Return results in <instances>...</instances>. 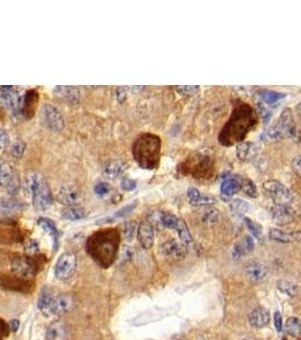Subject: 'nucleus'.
I'll list each match as a JSON object with an SVG mask.
<instances>
[{
    "mask_svg": "<svg viewBox=\"0 0 301 340\" xmlns=\"http://www.w3.org/2000/svg\"><path fill=\"white\" fill-rule=\"evenodd\" d=\"M257 124L255 111L249 104L240 102L234 107L226 124L219 134V143L223 146H232L245 141L247 134Z\"/></svg>",
    "mask_w": 301,
    "mask_h": 340,
    "instance_id": "obj_1",
    "label": "nucleus"
},
{
    "mask_svg": "<svg viewBox=\"0 0 301 340\" xmlns=\"http://www.w3.org/2000/svg\"><path fill=\"white\" fill-rule=\"evenodd\" d=\"M120 243V234L117 229L98 230L87 238L86 251L100 267L107 269L115 262Z\"/></svg>",
    "mask_w": 301,
    "mask_h": 340,
    "instance_id": "obj_2",
    "label": "nucleus"
},
{
    "mask_svg": "<svg viewBox=\"0 0 301 340\" xmlns=\"http://www.w3.org/2000/svg\"><path fill=\"white\" fill-rule=\"evenodd\" d=\"M133 156L142 169H156L161 159V138L155 134H141L133 144Z\"/></svg>",
    "mask_w": 301,
    "mask_h": 340,
    "instance_id": "obj_3",
    "label": "nucleus"
},
{
    "mask_svg": "<svg viewBox=\"0 0 301 340\" xmlns=\"http://www.w3.org/2000/svg\"><path fill=\"white\" fill-rule=\"evenodd\" d=\"M24 193L31 196L34 208L39 211H46L52 206L54 196L46 180L38 174H30L24 181Z\"/></svg>",
    "mask_w": 301,
    "mask_h": 340,
    "instance_id": "obj_4",
    "label": "nucleus"
},
{
    "mask_svg": "<svg viewBox=\"0 0 301 340\" xmlns=\"http://www.w3.org/2000/svg\"><path fill=\"white\" fill-rule=\"evenodd\" d=\"M296 127L291 109L285 108L280 117L263 134V137L270 141H278L283 138H293L296 135Z\"/></svg>",
    "mask_w": 301,
    "mask_h": 340,
    "instance_id": "obj_5",
    "label": "nucleus"
},
{
    "mask_svg": "<svg viewBox=\"0 0 301 340\" xmlns=\"http://www.w3.org/2000/svg\"><path fill=\"white\" fill-rule=\"evenodd\" d=\"M263 190L268 198L277 206H290L293 201V193L285 185L275 180H269L263 183Z\"/></svg>",
    "mask_w": 301,
    "mask_h": 340,
    "instance_id": "obj_6",
    "label": "nucleus"
},
{
    "mask_svg": "<svg viewBox=\"0 0 301 340\" xmlns=\"http://www.w3.org/2000/svg\"><path fill=\"white\" fill-rule=\"evenodd\" d=\"M23 100L20 90L14 86H3L0 88V101L8 110L13 112V115L20 116L23 113Z\"/></svg>",
    "mask_w": 301,
    "mask_h": 340,
    "instance_id": "obj_7",
    "label": "nucleus"
},
{
    "mask_svg": "<svg viewBox=\"0 0 301 340\" xmlns=\"http://www.w3.org/2000/svg\"><path fill=\"white\" fill-rule=\"evenodd\" d=\"M41 123L52 132H60L65 126V120L58 109L49 103H45L40 111Z\"/></svg>",
    "mask_w": 301,
    "mask_h": 340,
    "instance_id": "obj_8",
    "label": "nucleus"
},
{
    "mask_svg": "<svg viewBox=\"0 0 301 340\" xmlns=\"http://www.w3.org/2000/svg\"><path fill=\"white\" fill-rule=\"evenodd\" d=\"M77 259L74 253H64L59 256L55 265V274L59 280H67L76 270Z\"/></svg>",
    "mask_w": 301,
    "mask_h": 340,
    "instance_id": "obj_9",
    "label": "nucleus"
},
{
    "mask_svg": "<svg viewBox=\"0 0 301 340\" xmlns=\"http://www.w3.org/2000/svg\"><path fill=\"white\" fill-rule=\"evenodd\" d=\"M12 271L19 279H31L37 273V265L28 256H16L12 261Z\"/></svg>",
    "mask_w": 301,
    "mask_h": 340,
    "instance_id": "obj_10",
    "label": "nucleus"
},
{
    "mask_svg": "<svg viewBox=\"0 0 301 340\" xmlns=\"http://www.w3.org/2000/svg\"><path fill=\"white\" fill-rule=\"evenodd\" d=\"M0 186L5 187L11 194L16 193L20 189V180L16 176L13 165L7 161L0 160Z\"/></svg>",
    "mask_w": 301,
    "mask_h": 340,
    "instance_id": "obj_11",
    "label": "nucleus"
},
{
    "mask_svg": "<svg viewBox=\"0 0 301 340\" xmlns=\"http://www.w3.org/2000/svg\"><path fill=\"white\" fill-rule=\"evenodd\" d=\"M57 199H58L60 203L65 204V206L75 207L81 203L83 195L82 192L76 189L75 186L65 185L59 189L58 194H57Z\"/></svg>",
    "mask_w": 301,
    "mask_h": 340,
    "instance_id": "obj_12",
    "label": "nucleus"
},
{
    "mask_svg": "<svg viewBox=\"0 0 301 340\" xmlns=\"http://www.w3.org/2000/svg\"><path fill=\"white\" fill-rule=\"evenodd\" d=\"M240 178L239 176L235 175H229L226 177H223L222 180L221 186H220V191H221V199L225 202H229L233 196L238 193V192L241 190V186H240Z\"/></svg>",
    "mask_w": 301,
    "mask_h": 340,
    "instance_id": "obj_13",
    "label": "nucleus"
},
{
    "mask_svg": "<svg viewBox=\"0 0 301 340\" xmlns=\"http://www.w3.org/2000/svg\"><path fill=\"white\" fill-rule=\"evenodd\" d=\"M270 218L275 224L280 226L289 225L295 218V211L290 206H275L270 208L269 210Z\"/></svg>",
    "mask_w": 301,
    "mask_h": 340,
    "instance_id": "obj_14",
    "label": "nucleus"
},
{
    "mask_svg": "<svg viewBox=\"0 0 301 340\" xmlns=\"http://www.w3.org/2000/svg\"><path fill=\"white\" fill-rule=\"evenodd\" d=\"M137 239L144 250H150L154 243V228L150 220H144L137 227Z\"/></svg>",
    "mask_w": 301,
    "mask_h": 340,
    "instance_id": "obj_15",
    "label": "nucleus"
},
{
    "mask_svg": "<svg viewBox=\"0 0 301 340\" xmlns=\"http://www.w3.org/2000/svg\"><path fill=\"white\" fill-rule=\"evenodd\" d=\"M235 153H237V156L240 161L250 162V161H254L258 156L259 147L254 142L243 141L237 145Z\"/></svg>",
    "mask_w": 301,
    "mask_h": 340,
    "instance_id": "obj_16",
    "label": "nucleus"
},
{
    "mask_svg": "<svg viewBox=\"0 0 301 340\" xmlns=\"http://www.w3.org/2000/svg\"><path fill=\"white\" fill-rule=\"evenodd\" d=\"M268 237L270 241L290 244V243H301V230L293 233H286L284 230L278 228H272L268 232Z\"/></svg>",
    "mask_w": 301,
    "mask_h": 340,
    "instance_id": "obj_17",
    "label": "nucleus"
},
{
    "mask_svg": "<svg viewBox=\"0 0 301 340\" xmlns=\"http://www.w3.org/2000/svg\"><path fill=\"white\" fill-rule=\"evenodd\" d=\"M164 255L174 259H184L187 255V247L184 243H179L176 239H169L161 246Z\"/></svg>",
    "mask_w": 301,
    "mask_h": 340,
    "instance_id": "obj_18",
    "label": "nucleus"
},
{
    "mask_svg": "<svg viewBox=\"0 0 301 340\" xmlns=\"http://www.w3.org/2000/svg\"><path fill=\"white\" fill-rule=\"evenodd\" d=\"M246 276L252 283H259L267 276V268L258 261H252L246 268Z\"/></svg>",
    "mask_w": 301,
    "mask_h": 340,
    "instance_id": "obj_19",
    "label": "nucleus"
},
{
    "mask_svg": "<svg viewBox=\"0 0 301 340\" xmlns=\"http://www.w3.org/2000/svg\"><path fill=\"white\" fill-rule=\"evenodd\" d=\"M73 306V297L71 295L65 294L54 297L50 307V314H64L68 312Z\"/></svg>",
    "mask_w": 301,
    "mask_h": 340,
    "instance_id": "obj_20",
    "label": "nucleus"
},
{
    "mask_svg": "<svg viewBox=\"0 0 301 340\" xmlns=\"http://www.w3.org/2000/svg\"><path fill=\"white\" fill-rule=\"evenodd\" d=\"M249 323L252 328L261 329L268 324L270 320V315L268 309L264 307H256L250 312L249 316H248Z\"/></svg>",
    "mask_w": 301,
    "mask_h": 340,
    "instance_id": "obj_21",
    "label": "nucleus"
},
{
    "mask_svg": "<svg viewBox=\"0 0 301 340\" xmlns=\"http://www.w3.org/2000/svg\"><path fill=\"white\" fill-rule=\"evenodd\" d=\"M187 195H188L189 204L191 207H207L216 202L214 198L202 194L195 187H189L188 191H187Z\"/></svg>",
    "mask_w": 301,
    "mask_h": 340,
    "instance_id": "obj_22",
    "label": "nucleus"
},
{
    "mask_svg": "<svg viewBox=\"0 0 301 340\" xmlns=\"http://www.w3.org/2000/svg\"><path fill=\"white\" fill-rule=\"evenodd\" d=\"M39 102V93L37 90H30L26 92L23 100V115L26 119H31L36 113Z\"/></svg>",
    "mask_w": 301,
    "mask_h": 340,
    "instance_id": "obj_23",
    "label": "nucleus"
},
{
    "mask_svg": "<svg viewBox=\"0 0 301 340\" xmlns=\"http://www.w3.org/2000/svg\"><path fill=\"white\" fill-rule=\"evenodd\" d=\"M127 163L123 160H112L108 162L103 168V176L108 180H115V178L123 175L127 169Z\"/></svg>",
    "mask_w": 301,
    "mask_h": 340,
    "instance_id": "obj_24",
    "label": "nucleus"
},
{
    "mask_svg": "<svg viewBox=\"0 0 301 340\" xmlns=\"http://www.w3.org/2000/svg\"><path fill=\"white\" fill-rule=\"evenodd\" d=\"M255 248V242L252 237L248 236H243L239 239V241L235 243V245L233 247V256L234 258H240V256L243 255H249L254 252Z\"/></svg>",
    "mask_w": 301,
    "mask_h": 340,
    "instance_id": "obj_25",
    "label": "nucleus"
},
{
    "mask_svg": "<svg viewBox=\"0 0 301 340\" xmlns=\"http://www.w3.org/2000/svg\"><path fill=\"white\" fill-rule=\"evenodd\" d=\"M38 225L41 227V228L50 235L52 238V242H54V250L57 251V248L59 246V237H60V232L57 228V226L54 224V221H51L48 218H39L38 219Z\"/></svg>",
    "mask_w": 301,
    "mask_h": 340,
    "instance_id": "obj_26",
    "label": "nucleus"
},
{
    "mask_svg": "<svg viewBox=\"0 0 301 340\" xmlns=\"http://www.w3.org/2000/svg\"><path fill=\"white\" fill-rule=\"evenodd\" d=\"M54 92L57 97L69 103H76L80 100V92L76 88L72 86H57Z\"/></svg>",
    "mask_w": 301,
    "mask_h": 340,
    "instance_id": "obj_27",
    "label": "nucleus"
},
{
    "mask_svg": "<svg viewBox=\"0 0 301 340\" xmlns=\"http://www.w3.org/2000/svg\"><path fill=\"white\" fill-rule=\"evenodd\" d=\"M89 212H87L86 209L82 208V207H67L66 209H64L62 211V217L64 219L71 220V221H77V220H82L84 218L87 217Z\"/></svg>",
    "mask_w": 301,
    "mask_h": 340,
    "instance_id": "obj_28",
    "label": "nucleus"
},
{
    "mask_svg": "<svg viewBox=\"0 0 301 340\" xmlns=\"http://www.w3.org/2000/svg\"><path fill=\"white\" fill-rule=\"evenodd\" d=\"M258 95L260 98V101L268 104V106H273V104L277 103L280 100L285 98V93L276 92V91L270 90H260L258 92Z\"/></svg>",
    "mask_w": 301,
    "mask_h": 340,
    "instance_id": "obj_29",
    "label": "nucleus"
},
{
    "mask_svg": "<svg viewBox=\"0 0 301 340\" xmlns=\"http://www.w3.org/2000/svg\"><path fill=\"white\" fill-rule=\"evenodd\" d=\"M179 235V238H180L181 243H184L185 245L187 244H190L193 242V236H191V234L189 232V228L188 226H187L186 222L182 220V219H179L177 226L174 227V229Z\"/></svg>",
    "mask_w": 301,
    "mask_h": 340,
    "instance_id": "obj_30",
    "label": "nucleus"
},
{
    "mask_svg": "<svg viewBox=\"0 0 301 340\" xmlns=\"http://www.w3.org/2000/svg\"><path fill=\"white\" fill-rule=\"evenodd\" d=\"M137 203H138L137 201H134L132 203L127 204L126 207L121 208L120 210H118L117 212H115V215H112L111 217H109V218H106V219H102V220L98 221V224H106V222H111V221H115L117 219H120V218L126 217L127 215H129V213L132 212L135 208L137 207Z\"/></svg>",
    "mask_w": 301,
    "mask_h": 340,
    "instance_id": "obj_31",
    "label": "nucleus"
},
{
    "mask_svg": "<svg viewBox=\"0 0 301 340\" xmlns=\"http://www.w3.org/2000/svg\"><path fill=\"white\" fill-rule=\"evenodd\" d=\"M284 331L290 337H299L301 335V321L296 317H289L285 322Z\"/></svg>",
    "mask_w": 301,
    "mask_h": 340,
    "instance_id": "obj_32",
    "label": "nucleus"
},
{
    "mask_svg": "<svg viewBox=\"0 0 301 340\" xmlns=\"http://www.w3.org/2000/svg\"><path fill=\"white\" fill-rule=\"evenodd\" d=\"M249 203L243 201L241 199H234L230 203V210L234 213L235 216H245L249 211Z\"/></svg>",
    "mask_w": 301,
    "mask_h": 340,
    "instance_id": "obj_33",
    "label": "nucleus"
},
{
    "mask_svg": "<svg viewBox=\"0 0 301 340\" xmlns=\"http://www.w3.org/2000/svg\"><path fill=\"white\" fill-rule=\"evenodd\" d=\"M256 113L264 124H268V121L272 118L273 111L268 104L264 103L263 101H258L256 104Z\"/></svg>",
    "mask_w": 301,
    "mask_h": 340,
    "instance_id": "obj_34",
    "label": "nucleus"
},
{
    "mask_svg": "<svg viewBox=\"0 0 301 340\" xmlns=\"http://www.w3.org/2000/svg\"><path fill=\"white\" fill-rule=\"evenodd\" d=\"M240 186H241V190L243 191L247 196H249L251 199H255L258 196V190H257V186L254 182H252L250 178H241L240 180Z\"/></svg>",
    "mask_w": 301,
    "mask_h": 340,
    "instance_id": "obj_35",
    "label": "nucleus"
},
{
    "mask_svg": "<svg viewBox=\"0 0 301 340\" xmlns=\"http://www.w3.org/2000/svg\"><path fill=\"white\" fill-rule=\"evenodd\" d=\"M52 299H54V296H52L49 289H45L42 291L40 299H39V308H40L45 314H50Z\"/></svg>",
    "mask_w": 301,
    "mask_h": 340,
    "instance_id": "obj_36",
    "label": "nucleus"
},
{
    "mask_svg": "<svg viewBox=\"0 0 301 340\" xmlns=\"http://www.w3.org/2000/svg\"><path fill=\"white\" fill-rule=\"evenodd\" d=\"M200 219L204 225H214L219 220V211L214 208L208 207L203 211Z\"/></svg>",
    "mask_w": 301,
    "mask_h": 340,
    "instance_id": "obj_37",
    "label": "nucleus"
},
{
    "mask_svg": "<svg viewBox=\"0 0 301 340\" xmlns=\"http://www.w3.org/2000/svg\"><path fill=\"white\" fill-rule=\"evenodd\" d=\"M276 286H277V289L280 290L281 293L287 295L289 297H293V296L296 294V291H298V286H296L295 283L286 281V280H278Z\"/></svg>",
    "mask_w": 301,
    "mask_h": 340,
    "instance_id": "obj_38",
    "label": "nucleus"
},
{
    "mask_svg": "<svg viewBox=\"0 0 301 340\" xmlns=\"http://www.w3.org/2000/svg\"><path fill=\"white\" fill-rule=\"evenodd\" d=\"M65 333V328L64 324L60 323V322H56V323L51 324L49 326V329L47 331V340H56L58 338H62Z\"/></svg>",
    "mask_w": 301,
    "mask_h": 340,
    "instance_id": "obj_39",
    "label": "nucleus"
},
{
    "mask_svg": "<svg viewBox=\"0 0 301 340\" xmlns=\"http://www.w3.org/2000/svg\"><path fill=\"white\" fill-rule=\"evenodd\" d=\"M243 220L246 222V226L249 232L251 233V235L256 238H259L260 235H261V226L258 224L257 221H254L250 218L245 217L243 218Z\"/></svg>",
    "mask_w": 301,
    "mask_h": 340,
    "instance_id": "obj_40",
    "label": "nucleus"
},
{
    "mask_svg": "<svg viewBox=\"0 0 301 340\" xmlns=\"http://www.w3.org/2000/svg\"><path fill=\"white\" fill-rule=\"evenodd\" d=\"M135 232H137V225L134 221L125 222L123 226V234L128 242L132 241L135 236Z\"/></svg>",
    "mask_w": 301,
    "mask_h": 340,
    "instance_id": "obj_41",
    "label": "nucleus"
},
{
    "mask_svg": "<svg viewBox=\"0 0 301 340\" xmlns=\"http://www.w3.org/2000/svg\"><path fill=\"white\" fill-rule=\"evenodd\" d=\"M94 192L99 198H108L109 194L112 193V189L108 183H99V184L94 187Z\"/></svg>",
    "mask_w": 301,
    "mask_h": 340,
    "instance_id": "obj_42",
    "label": "nucleus"
},
{
    "mask_svg": "<svg viewBox=\"0 0 301 340\" xmlns=\"http://www.w3.org/2000/svg\"><path fill=\"white\" fill-rule=\"evenodd\" d=\"M25 143L23 141H16L14 144L11 146V153L13 156H15V158H20L22 156V154L24 153V150H25Z\"/></svg>",
    "mask_w": 301,
    "mask_h": 340,
    "instance_id": "obj_43",
    "label": "nucleus"
},
{
    "mask_svg": "<svg viewBox=\"0 0 301 340\" xmlns=\"http://www.w3.org/2000/svg\"><path fill=\"white\" fill-rule=\"evenodd\" d=\"M176 91L181 95H186V97H189V95H193L198 91V86H177Z\"/></svg>",
    "mask_w": 301,
    "mask_h": 340,
    "instance_id": "obj_44",
    "label": "nucleus"
},
{
    "mask_svg": "<svg viewBox=\"0 0 301 340\" xmlns=\"http://www.w3.org/2000/svg\"><path fill=\"white\" fill-rule=\"evenodd\" d=\"M136 186H137V183L134 180H132V178L124 177L123 181H121V189L126 192L134 191L135 189H136Z\"/></svg>",
    "mask_w": 301,
    "mask_h": 340,
    "instance_id": "obj_45",
    "label": "nucleus"
},
{
    "mask_svg": "<svg viewBox=\"0 0 301 340\" xmlns=\"http://www.w3.org/2000/svg\"><path fill=\"white\" fill-rule=\"evenodd\" d=\"M291 168L292 172H293L296 176L301 178V154L295 155L294 158L292 159Z\"/></svg>",
    "mask_w": 301,
    "mask_h": 340,
    "instance_id": "obj_46",
    "label": "nucleus"
},
{
    "mask_svg": "<svg viewBox=\"0 0 301 340\" xmlns=\"http://www.w3.org/2000/svg\"><path fill=\"white\" fill-rule=\"evenodd\" d=\"M10 144V135L5 129H0V150L6 149Z\"/></svg>",
    "mask_w": 301,
    "mask_h": 340,
    "instance_id": "obj_47",
    "label": "nucleus"
},
{
    "mask_svg": "<svg viewBox=\"0 0 301 340\" xmlns=\"http://www.w3.org/2000/svg\"><path fill=\"white\" fill-rule=\"evenodd\" d=\"M133 258V251L132 248L129 247H124L123 251H121V254H120V261L121 262H127L130 259Z\"/></svg>",
    "mask_w": 301,
    "mask_h": 340,
    "instance_id": "obj_48",
    "label": "nucleus"
},
{
    "mask_svg": "<svg viewBox=\"0 0 301 340\" xmlns=\"http://www.w3.org/2000/svg\"><path fill=\"white\" fill-rule=\"evenodd\" d=\"M274 325H275V328L278 332H281L283 329V319H282L281 313L278 311L274 313Z\"/></svg>",
    "mask_w": 301,
    "mask_h": 340,
    "instance_id": "obj_49",
    "label": "nucleus"
},
{
    "mask_svg": "<svg viewBox=\"0 0 301 340\" xmlns=\"http://www.w3.org/2000/svg\"><path fill=\"white\" fill-rule=\"evenodd\" d=\"M126 98H127V90L125 88H118L116 90V99L118 100V102L123 103Z\"/></svg>",
    "mask_w": 301,
    "mask_h": 340,
    "instance_id": "obj_50",
    "label": "nucleus"
},
{
    "mask_svg": "<svg viewBox=\"0 0 301 340\" xmlns=\"http://www.w3.org/2000/svg\"><path fill=\"white\" fill-rule=\"evenodd\" d=\"M8 337V325L3 319H0V340H5Z\"/></svg>",
    "mask_w": 301,
    "mask_h": 340,
    "instance_id": "obj_51",
    "label": "nucleus"
},
{
    "mask_svg": "<svg viewBox=\"0 0 301 340\" xmlns=\"http://www.w3.org/2000/svg\"><path fill=\"white\" fill-rule=\"evenodd\" d=\"M10 326H11V330L16 332L17 330H19V326H20V322L16 321V320H13L10 322Z\"/></svg>",
    "mask_w": 301,
    "mask_h": 340,
    "instance_id": "obj_52",
    "label": "nucleus"
},
{
    "mask_svg": "<svg viewBox=\"0 0 301 340\" xmlns=\"http://www.w3.org/2000/svg\"><path fill=\"white\" fill-rule=\"evenodd\" d=\"M295 110H296V112H298V113H299V115L301 116V102H299L298 104H296V107H295Z\"/></svg>",
    "mask_w": 301,
    "mask_h": 340,
    "instance_id": "obj_53",
    "label": "nucleus"
}]
</instances>
